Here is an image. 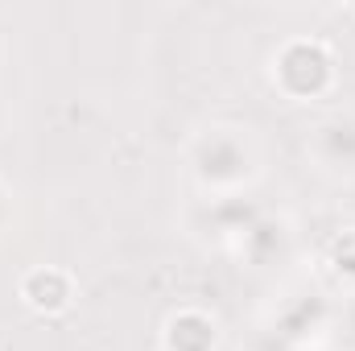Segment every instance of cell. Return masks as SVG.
<instances>
[{"instance_id":"cell-1","label":"cell","mask_w":355,"mask_h":351,"mask_svg":"<svg viewBox=\"0 0 355 351\" xmlns=\"http://www.w3.org/2000/svg\"><path fill=\"white\" fill-rule=\"evenodd\" d=\"M190 174L198 182V190H207L215 198L240 194L261 174V153H257L252 128L211 124L207 132H198L194 145H190Z\"/></svg>"},{"instance_id":"cell-2","label":"cell","mask_w":355,"mask_h":351,"mask_svg":"<svg viewBox=\"0 0 355 351\" xmlns=\"http://www.w3.org/2000/svg\"><path fill=\"white\" fill-rule=\"evenodd\" d=\"M268 79L281 95H289L293 103H310L322 99L335 87V54L327 42L318 37H289L272 50L268 58Z\"/></svg>"},{"instance_id":"cell-3","label":"cell","mask_w":355,"mask_h":351,"mask_svg":"<svg viewBox=\"0 0 355 351\" xmlns=\"http://www.w3.org/2000/svg\"><path fill=\"white\" fill-rule=\"evenodd\" d=\"M306 149L331 174H355V112H331L314 124Z\"/></svg>"},{"instance_id":"cell-4","label":"cell","mask_w":355,"mask_h":351,"mask_svg":"<svg viewBox=\"0 0 355 351\" xmlns=\"http://www.w3.org/2000/svg\"><path fill=\"white\" fill-rule=\"evenodd\" d=\"M21 302L33 310V314H62L71 310L75 302V281L67 268H54V264H37L21 277Z\"/></svg>"},{"instance_id":"cell-5","label":"cell","mask_w":355,"mask_h":351,"mask_svg":"<svg viewBox=\"0 0 355 351\" xmlns=\"http://www.w3.org/2000/svg\"><path fill=\"white\" fill-rule=\"evenodd\" d=\"M162 348L166 351H215L219 348V323L207 314V310H178L166 318V331H162Z\"/></svg>"}]
</instances>
